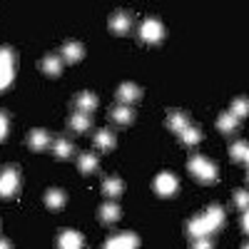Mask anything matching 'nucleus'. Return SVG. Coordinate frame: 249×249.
<instances>
[{"mask_svg": "<svg viewBox=\"0 0 249 249\" xmlns=\"http://www.w3.org/2000/svg\"><path fill=\"white\" fill-rule=\"evenodd\" d=\"M190 172H192L195 179H199V182H204V184H212V182H217V177H219L217 164H214L212 160H207L204 155H192V157H190Z\"/></svg>", "mask_w": 249, "mask_h": 249, "instance_id": "nucleus-1", "label": "nucleus"}, {"mask_svg": "<svg viewBox=\"0 0 249 249\" xmlns=\"http://www.w3.org/2000/svg\"><path fill=\"white\" fill-rule=\"evenodd\" d=\"M162 37H164V28H162V23L157 18H147L142 23V28H140V40L142 43H147V45H157V43H162Z\"/></svg>", "mask_w": 249, "mask_h": 249, "instance_id": "nucleus-2", "label": "nucleus"}, {"mask_svg": "<svg viewBox=\"0 0 249 249\" xmlns=\"http://www.w3.org/2000/svg\"><path fill=\"white\" fill-rule=\"evenodd\" d=\"M18 187H20V175L15 167H5L3 172H0V197L8 199L18 192Z\"/></svg>", "mask_w": 249, "mask_h": 249, "instance_id": "nucleus-3", "label": "nucleus"}, {"mask_svg": "<svg viewBox=\"0 0 249 249\" xmlns=\"http://www.w3.org/2000/svg\"><path fill=\"white\" fill-rule=\"evenodd\" d=\"M177 187H179V182H177V177L172 172H160L155 177V192L160 197H172L177 192Z\"/></svg>", "mask_w": 249, "mask_h": 249, "instance_id": "nucleus-4", "label": "nucleus"}, {"mask_svg": "<svg viewBox=\"0 0 249 249\" xmlns=\"http://www.w3.org/2000/svg\"><path fill=\"white\" fill-rule=\"evenodd\" d=\"M13 80V50L0 48V90L8 88Z\"/></svg>", "mask_w": 249, "mask_h": 249, "instance_id": "nucleus-5", "label": "nucleus"}, {"mask_svg": "<svg viewBox=\"0 0 249 249\" xmlns=\"http://www.w3.org/2000/svg\"><path fill=\"white\" fill-rule=\"evenodd\" d=\"M110 30L115 35H124V33H130L132 30V15L127 10H115L110 15Z\"/></svg>", "mask_w": 249, "mask_h": 249, "instance_id": "nucleus-6", "label": "nucleus"}, {"mask_svg": "<svg viewBox=\"0 0 249 249\" xmlns=\"http://www.w3.org/2000/svg\"><path fill=\"white\" fill-rule=\"evenodd\" d=\"M137 247H140V239L135 232H122L105 242V249H137Z\"/></svg>", "mask_w": 249, "mask_h": 249, "instance_id": "nucleus-7", "label": "nucleus"}, {"mask_svg": "<svg viewBox=\"0 0 249 249\" xmlns=\"http://www.w3.org/2000/svg\"><path fill=\"white\" fill-rule=\"evenodd\" d=\"M60 57L72 65V62H77V60L85 57V48H82L77 40H68V43L62 45V50H60Z\"/></svg>", "mask_w": 249, "mask_h": 249, "instance_id": "nucleus-8", "label": "nucleus"}, {"mask_svg": "<svg viewBox=\"0 0 249 249\" xmlns=\"http://www.w3.org/2000/svg\"><path fill=\"white\" fill-rule=\"evenodd\" d=\"M187 232H190L192 239H197V237H210V234H212V227L207 224L204 214H197V217L190 219V224H187Z\"/></svg>", "mask_w": 249, "mask_h": 249, "instance_id": "nucleus-9", "label": "nucleus"}, {"mask_svg": "<svg viewBox=\"0 0 249 249\" xmlns=\"http://www.w3.org/2000/svg\"><path fill=\"white\" fill-rule=\"evenodd\" d=\"M40 70H43L48 77H57V75L62 72V57H60V55H55V53L45 55V57H43V62H40Z\"/></svg>", "mask_w": 249, "mask_h": 249, "instance_id": "nucleus-10", "label": "nucleus"}, {"mask_svg": "<svg viewBox=\"0 0 249 249\" xmlns=\"http://www.w3.org/2000/svg\"><path fill=\"white\" fill-rule=\"evenodd\" d=\"M57 247H60V249H82V234L75 232V230L60 232V237H57Z\"/></svg>", "mask_w": 249, "mask_h": 249, "instance_id": "nucleus-11", "label": "nucleus"}, {"mask_svg": "<svg viewBox=\"0 0 249 249\" xmlns=\"http://www.w3.org/2000/svg\"><path fill=\"white\" fill-rule=\"evenodd\" d=\"M120 217H122V210H120L115 202H107V204H102L100 210H97V219L102 224H115Z\"/></svg>", "mask_w": 249, "mask_h": 249, "instance_id": "nucleus-12", "label": "nucleus"}, {"mask_svg": "<svg viewBox=\"0 0 249 249\" xmlns=\"http://www.w3.org/2000/svg\"><path fill=\"white\" fill-rule=\"evenodd\" d=\"M142 97V90L135 85V82H122V85L117 88V100L120 102H127V105H130V102H137Z\"/></svg>", "mask_w": 249, "mask_h": 249, "instance_id": "nucleus-13", "label": "nucleus"}, {"mask_svg": "<svg viewBox=\"0 0 249 249\" xmlns=\"http://www.w3.org/2000/svg\"><path fill=\"white\" fill-rule=\"evenodd\" d=\"M28 144H30V150L43 152V150L50 147V135H48L45 130H30V135H28Z\"/></svg>", "mask_w": 249, "mask_h": 249, "instance_id": "nucleus-14", "label": "nucleus"}, {"mask_svg": "<svg viewBox=\"0 0 249 249\" xmlns=\"http://www.w3.org/2000/svg\"><path fill=\"white\" fill-rule=\"evenodd\" d=\"M65 202H68V195L62 192V190H57V187H50V190L45 192V204L50 207L53 212L62 210V207H65Z\"/></svg>", "mask_w": 249, "mask_h": 249, "instance_id": "nucleus-15", "label": "nucleus"}, {"mask_svg": "<svg viewBox=\"0 0 249 249\" xmlns=\"http://www.w3.org/2000/svg\"><path fill=\"white\" fill-rule=\"evenodd\" d=\"M187 124H190V117H187L184 112H179V110H172L170 115H167V127L172 130V132H182L184 127H187Z\"/></svg>", "mask_w": 249, "mask_h": 249, "instance_id": "nucleus-16", "label": "nucleus"}, {"mask_svg": "<svg viewBox=\"0 0 249 249\" xmlns=\"http://www.w3.org/2000/svg\"><path fill=\"white\" fill-rule=\"evenodd\" d=\"M204 219H207V224L212 227V232H217V230H222V224H224V210L222 207H210V210L204 212Z\"/></svg>", "mask_w": 249, "mask_h": 249, "instance_id": "nucleus-17", "label": "nucleus"}, {"mask_svg": "<svg viewBox=\"0 0 249 249\" xmlns=\"http://www.w3.org/2000/svg\"><path fill=\"white\" fill-rule=\"evenodd\" d=\"M102 192L115 199V197H120V195L124 192V182H122L120 177H107L105 182H102Z\"/></svg>", "mask_w": 249, "mask_h": 249, "instance_id": "nucleus-18", "label": "nucleus"}, {"mask_svg": "<svg viewBox=\"0 0 249 249\" xmlns=\"http://www.w3.org/2000/svg\"><path fill=\"white\" fill-rule=\"evenodd\" d=\"M110 117H112L115 122H120V124H132V122H135V110H132L130 105H120V107H115V110L110 112Z\"/></svg>", "mask_w": 249, "mask_h": 249, "instance_id": "nucleus-19", "label": "nucleus"}, {"mask_svg": "<svg viewBox=\"0 0 249 249\" xmlns=\"http://www.w3.org/2000/svg\"><path fill=\"white\" fill-rule=\"evenodd\" d=\"M77 167H80L82 175L95 172V170H97V155H95V152H82V155L77 157Z\"/></svg>", "mask_w": 249, "mask_h": 249, "instance_id": "nucleus-20", "label": "nucleus"}, {"mask_svg": "<svg viewBox=\"0 0 249 249\" xmlns=\"http://www.w3.org/2000/svg\"><path fill=\"white\" fill-rule=\"evenodd\" d=\"M75 102H77V110L85 112V115H90L92 110H97V97L92 92H80Z\"/></svg>", "mask_w": 249, "mask_h": 249, "instance_id": "nucleus-21", "label": "nucleus"}, {"mask_svg": "<svg viewBox=\"0 0 249 249\" xmlns=\"http://www.w3.org/2000/svg\"><path fill=\"white\" fill-rule=\"evenodd\" d=\"M90 124H92V120H90V115H85V112L75 110V112L70 115V127H72L75 132H85V130H90Z\"/></svg>", "mask_w": 249, "mask_h": 249, "instance_id": "nucleus-22", "label": "nucleus"}, {"mask_svg": "<svg viewBox=\"0 0 249 249\" xmlns=\"http://www.w3.org/2000/svg\"><path fill=\"white\" fill-rule=\"evenodd\" d=\"M53 152H55L60 160H68V157H72L75 147H72V142H70L68 137H57L55 144H53Z\"/></svg>", "mask_w": 249, "mask_h": 249, "instance_id": "nucleus-23", "label": "nucleus"}, {"mask_svg": "<svg viewBox=\"0 0 249 249\" xmlns=\"http://www.w3.org/2000/svg\"><path fill=\"white\" fill-rule=\"evenodd\" d=\"M237 124H239V120H237L232 112H222V115L217 117V127H219L222 132H227V135L234 132V130H237Z\"/></svg>", "mask_w": 249, "mask_h": 249, "instance_id": "nucleus-24", "label": "nucleus"}, {"mask_svg": "<svg viewBox=\"0 0 249 249\" xmlns=\"http://www.w3.org/2000/svg\"><path fill=\"white\" fill-rule=\"evenodd\" d=\"M95 144H97L102 152H110V150L115 147V135H112L110 130H100V132L95 135Z\"/></svg>", "mask_w": 249, "mask_h": 249, "instance_id": "nucleus-25", "label": "nucleus"}, {"mask_svg": "<svg viewBox=\"0 0 249 249\" xmlns=\"http://www.w3.org/2000/svg\"><path fill=\"white\" fill-rule=\"evenodd\" d=\"M179 137H182L184 144H190V147H192V144H197V142L202 140V130L195 127V124H187V127L179 132Z\"/></svg>", "mask_w": 249, "mask_h": 249, "instance_id": "nucleus-26", "label": "nucleus"}, {"mask_svg": "<svg viewBox=\"0 0 249 249\" xmlns=\"http://www.w3.org/2000/svg\"><path fill=\"white\" fill-rule=\"evenodd\" d=\"M232 160L234 162H247V142H234L232 144Z\"/></svg>", "mask_w": 249, "mask_h": 249, "instance_id": "nucleus-27", "label": "nucleus"}, {"mask_svg": "<svg viewBox=\"0 0 249 249\" xmlns=\"http://www.w3.org/2000/svg\"><path fill=\"white\" fill-rule=\"evenodd\" d=\"M230 112H232L234 117H244V115H247V97H237Z\"/></svg>", "mask_w": 249, "mask_h": 249, "instance_id": "nucleus-28", "label": "nucleus"}, {"mask_svg": "<svg viewBox=\"0 0 249 249\" xmlns=\"http://www.w3.org/2000/svg\"><path fill=\"white\" fill-rule=\"evenodd\" d=\"M192 249H214V242L212 237H197L192 239Z\"/></svg>", "mask_w": 249, "mask_h": 249, "instance_id": "nucleus-29", "label": "nucleus"}, {"mask_svg": "<svg viewBox=\"0 0 249 249\" xmlns=\"http://www.w3.org/2000/svg\"><path fill=\"white\" fill-rule=\"evenodd\" d=\"M8 122H10L8 112H3V110H0V142H3V140L8 137Z\"/></svg>", "mask_w": 249, "mask_h": 249, "instance_id": "nucleus-30", "label": "nucleus"}, {"mask_svg": "<svg viewBox=\"0 0 249 249\" xmlns=\"http://www.w3.org/2000/svg\"><path fill=\"white\" fill-rule=\"evenodd\" d=\"M234 202H237V207H239L242 212H247V202H249L247 199V190H237L234 192Z\"/></svg>", "mask_w": 249, "mask_h": 249, "instance_id": "nucleus-31", "label": "nucleus"}, {"mask_svg": "<svg viewBox=\"0 0 249 249\" xmlns=\"http://www.w3.org/2000/svg\"><path fill=\"white\" fill-rule=\"evenodd\" d=\"M0 249H13V244H10L8 239H3V237H0Z\"/></svg>", "mask_w": 249, "mask_h": 249, "instance_id": "nucleus-32", "label": "nucleus"}, {"mask_svg": "<svg viewBox=\"0 0 249 249\" xmlns=\"http://www.w3.org/2000/svg\"><path fill=\"white\" fill-rule=\"evenodd\" d=\"M247 224H249V219H247V212H242V230L247 232Z\"/></svg>", "mask_w": 249, "mask_h": 249, "instance_id": "nucleus-33", "label": "nucleus"}]
</instances>
